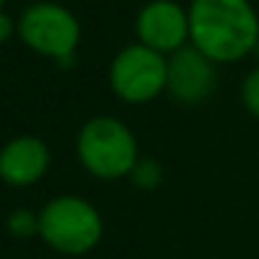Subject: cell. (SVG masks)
Here are the masks:
<instances>
[{
	"label": "cell",
	"mask_w": 259,
	"mask_h": 259,
	"mask_svg": "<svg viewBox=\"0 0 259 259\" xmlns=\"http://www.w3.org/2000/svg\"><path fill=\"white\" fill-rule=\"evenodd\" d=\"M193 46L211 61H239L259 41V18L249 0H193L188 8Z\"/></svg>",
	"instance_id": "1"
},
{
	"label": "cell",
	"mask_w": 259,
	"mask_h": 259,
	"mask_svg": "<svg viewBox=\"0 0 259 259\" xmlns=\"http://www.w3.org/2000/svg\"><path fill=\"white\" fill-rule=\"evenodd\" d=\"M79 160L81 165L104 181L119 178L138 165V145L133 133L114 117H94L79 133Z\"/></svg>",
	"instance_id": "2"
},
{
	"label": "cell",
	"mask_w": 259,
	"mask_h": 259,
	"mask_svg": "<svg viewBox=\"0 0 259 259\" xmlns=\"http://www.w3.org/2000/svg\"><path fill=\"white\" fill-rule=\"evenodd\" d=\"M41 239L61 254H84L102 236V219L97 208L76 196H59L38 213Z\"/></svg>",
	"instance_id": "3"
},
{
	"label": "cell",
	"mask_w": 259,
	"mask_h": 259,
	"mask_svg": "<svg viewBox=\"0 0 259 259\" xmlns=\"http://www.w3.org/2000/svg\"><path fill=\"white\" fill-rule=\"evenodd\" d=\"M18 36L36 54L66 61L79 44V21L59 3H33L18 18Z\"/></svg>",
	"instance_id": "4"
},
{
	"label": "cell",
	"mask_w": 259,
	"mask_h": 259,
	"mask_svg": "<svg viewBox=\"0 0 259 259\" xmlns=\"http://www.w3.org/2000/svg\"><path fill=\"white\" fill-rule=\"evenodd\" d=\"M109 84L124 102H150L168 84V61L163 54L138 44L119 51L109 69Z\"/></svg>",
	"instance_id": "5"
},
{
	"label": "cell",
	"mask_w": 259,
	"mask_h": 259,
	"mask_svg": "<svg viewBox=\"0 0 259 259\" xmlns=\"http://www.w3.org/2000/svg\"><path fill=\"white\" fill-rule=\"evenodd\" d=\"M216 87L213 61L201 54L196 46L178 49L168 61V84L165 89L181 104H201L211 97Z\"/></svg>",
	"instance_id": "6"
},
{
	"label": "cell",
	"mask_w": 259,
	"mask_h": 259,
	"mask_svg": "<svg viewBox=\"0 0 259 259\" xmlns=\"http://www.w3.org/2000/svg\"><path fill=\"white\" fill-rule=\"evenodd\" d=\"M138 36L143 46L158 54H176L191 36L188 13L173 0H153L138 16Z\"/></svg>",
	"instance_id": "7"
},
{
	"label": "cell",
	"mask_w": 259,
	"mask_h": 259,
	"mask_svg": "<svg viewBox=\"0 0 259 259\" xmlns=\"http://www.w3.org/2000/svg\"><path fill=\"white\" fill-rule=\"evenodd\" d=\"M51 153L44 140L33 135H21L13 138L0 148V181H6L8 186L26 188L33 186L44 178L49 170Z\"/></svg>",
	"instance_id": "8"
},
{
	"label": "cell",
	"mask_w": 259,
	"mask_h": 259,
	"mask_svg": "<svg viewBox=\"0 0 259 259\" xmlns=\"http://www.w3.org/2000/svg\"><path fill=\"white\" fill-rule=\"evenodd\" d=\"M6 226H8V231H11L13 236L28 239V236L38 234V213H33V211H28V208H18V211H13V213L8 216Z\"/></svg>",
	"instance_id": "9"
},
{
	"label": "cell",
	"mask_w": 259,
	"mask_h": 259,
	"mask_svg": "<svg viewBox=\"0 0 259 259\" xmlns=\"http://www.w3.org/2000/svg\"><path fill=\"white\" fill-rule=\"evenodd\" d=\"M241 99L246 104V109L259 119V69H254L246 79H244V87H241Z\"/></svg>",
	"instance_id": "10"
},
{
	"label": "cell",
	"mask_w": 259,
	"mask_h": 259,
	"mask_svg": "<svg viewBox=\"0 0 259 259\" xmlns=\"http://www.w3.org/2000/svg\"><path fill=\"white\" fill-rule=\"evenodd\" d=\"M13 31H18V23H13L11 16H6L3 11H0V44L8 41L13 36Z\"/></svg>",
	"instance_id": "11"
},
{
	"label": "cell",
	"mask_w": 259,
	"mask_h": 259,
	"mask_svg": "<svg viewBox=\"0 0 259 259\" xmlns=\"http://www.w3.org/2000/svg\"><path fill=\"white\" fill-rule=\"evenodd\" d=\"M3 3H6V0H0V8H3Z\"/></svg>",
	"instance_id": "12"
},
{
	"label": "cell",
	"mask_w": 259,
	"mask_h": 259,
	"mask_svg": "<svg viewBox=\"0 0 259 259\" xmlns=\"http://www.w3.org/2000/svg\"><path fill=\"white\" fill-rule=\"evenodd\" d=\"M256 54H259V41H256Z\"/></svg>",
	"instance_id": "13"
}]
</instances>
